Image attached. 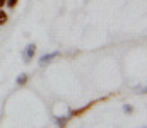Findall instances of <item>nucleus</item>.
<instances>
[{
    "mask_svg": "<svg viewBox=\"0 0 147 128\" xmlns=\"http://www.w3.org/2000/svg\"><path fill=\"white\" fill-rule=\"evenodd\" d=\"M34 50H36V46H34V44H29V46L26 48V58H33Z\"/></svg>",
    "mask_w": 147,
    "mask_h": 128,
    "instance_id": "f257e3e1",
    "label": "nucleus"
},
{
    "mask_svg": "<svg viewBox=\"0 0 147 128\" xmlns=\"http://www.w3.org/2000/svg\"><path fill=\"white\" fill-rule=\"evenodd\" d=\"M55 56H57V53H51V55H46V56H41V60H39V62H41V63L45 65L46 62H50V60H51V58H55Z\"/></svg>",
    "mask_w": 147,
    "mask_h": 128,
    "instance_id": "f03ea898",
    "label": "nucleus"
},
{
    "mask_svg": "<svg viewBox=\"0 0 147 128\" xmlns=\"http://www.w3.org/2000/svg\"><path fill=\"white\" fill-rule=\"evenodd\" d=\"M7 19H9V17H7V14L0 9V26H2V24H5V22H7Z\"/></svg>",
    "mask_w": 147,
    "mask_h": 128,
    "instance_id": "7ed1b4c3",
    "label": "nucleus"
},
{
    "mask_svg": "<svg viewBox=\"0 0 147 128\" xmlns=\"http://www.w3.org/2000/svg\"><path fill=\"white\" fill-rule=\"evenodd\" d=\"M5 3L12 9V7H16V5H17V0H5Z\"/></svg>",
    "mask_w": 147,
    "mask_h": 128,
    "instance_id": "20e7f679",
    "label": "nucleus"
},
{
    "mask_svg": "<svg viewBox=\"0 0 147 128\" xmlns=\"http://www.w3.org/2000/svg\"><path fill=\"white\" fill-rule=\"evenodd\" d=\"M26 82V75H21V79H19V84H24Z\"/></svg>",
    "mask_w": 147,
    "mask_h": 128,
    "instance_id": "39448f33",
    "label": "nucleus"
},
{
    "mask_svg": "<svg viewBox=\"0 0 147 128\" xmlns=\"http://www.w3.org/2000/svg\"><path fill=\"white\" fill-rule=\"evenodd\" d=\"M3 5H5V0H0V9H2Z\"/></svg>",
    "mask_w": 147,
    "mask_h": 128,
    "instance_id": "423d86ee",
    "label": "nucleus"
}]
</instances>
